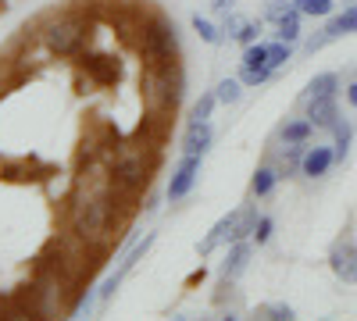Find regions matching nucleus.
Returning <instances> with one entry per match:
<instances>
[{
    "instance_id": "obj_34",
    "label": "nucleus",
    "mask_w": 357,
    "mask_h": 321,
    "mask_svg": "<svg viewBox=\"0 0 357 321\" xmlns=\"http://www.w3.org/2000/svg\"><path fill=\"white\" fill-rule=\"evenodd\" d=\"M347 100L357 107V82H350V86H347Z\"/></svg>"
},
{
    "instance_id": "obj_16",
    "label": "nucleus",
    "mask_w": 357,
    "mask_h": 321,
    "mask_svg": "<svg viewBox=\"0 0 357 321\" xmlns=\"http://www.w3.org/2000/svg\"><path fill=\"white\" fill-rule=\"evenodd\" d=\"M336 86H340V75L336 72H321V75H314L311 82H307V90H304V104L307 100H318V97H336Z\"/></svg>"
},
{
    "instance_id": "obj_19",
    "label": "nucleus",
    "mask_w": 357,
    "mask_h": 321,
    "mask_svg": "<svg viewBox=\"0 0 357 321\" xmlns=\"http://www.w3.org/2000/svg\"><path fill=\"white\" fill-rule=\"evenodd\" d=\"M350 139H354L350 122L347 118H336V125H333V150H336V157H343L350 150Z\"/></svg>"
},
{
    "instance_id": "obj_13",
    "label": "nucleus",
    "mask_w": 357,
    "mask_h": 321,
    "mask_svg": "<svg viewBox=\"0 0 357 321\" xmlns=\"http://www.w3.org/2000/svg\"><path fill=\"white\" fill-rule=\"evenodd\" d=\"M232 221H236V211H229L225 218H218V221L211 225V232H207V236L200 240V246H197V250H200L204 257H207V253H215V250H218V246L232 236Z\"/></svg>"
},
{
    "instance_id": "obj_1",
    "label": "nucleus",
    "mask_w": 357,
    "mask_h": 321,
    "mask_svg": "<svg viewBox=\"0 0 357 321\" xmlns=\"http://www.w3.org/2000/svg\"><path fill=\"white\" fill-rule=\"evenodd\" d=\"M114 221H118L114 182L100 186L97 193H82V196L72 203V214H68L72 236H75L79 243H104V240L111 236Z\"/></svg>"
},
{
    "instance_id": "obj_3",
    "label": "nucleus",
    "mask_w": 357,
    "mask_h": 321,
    "mask_svg": "<svg viewBox=\"0 0 357 321\" xmlns=\"http://www.w3.org/2000/svg\"><path fill=\"white\" fill-rule=\"evenodd\" d=\"M40 40H43V47H47L50 54L72 57V54H79L82 43H86V22H82L79 15H57V18H50V22L43 25Z\"/></svg>"
},
{
    "instance_id": "obj_21",
    "label": "nucleus",
    "mask_w": 357,
    "mask_h": 321,
    "mask_svg": "<svg viewBox=\"0 0 357 321\" xmlns=\"http://www.w3.org/2000/svg\"><path fill=\"white\" fill-rule=\"evenodd\" d=\"M215 97H218V104H236L243 97V90H240V82H236V79H222L215 86Z\"/></svg>"
},
{
    "instance_id": "obj_15",
    "label": "nucleus",
    "mask_w": 357,
    "mask_h": 321,
    "mask_svg": "<svg viewBox=\"0 0 357 321\" xmlns=\"http://www.w3.org/2000/svg\"><path fill=\"white\" fill-rule=\"evenodd\" d=\"M304 143H286V150L279 154V164H275V171H279V179H289V175H296L304 168Z\"/></svg>"
},
{
    "instance_id": "obj_2",
    "label": "nucleus",
    "mask_w": 357,
    "mask_h": 321,
    "mask_svg": "<svg viewBox=\"0 0 357 321\" xmlns=\"http://www.w3.org/2000/svg\"><path fill=\"white\" fill-rule=\"evenodd\" d=\"M183 97V68L175 61L168 65H151V72L143 75V100L154 114H165L178 104Z\"/></svg>"
},
{
    "instance_id": "obj_11",
    "label": "nucleus",
    "mask_w": 357,
    "mask_h": 321,
    "mask_svg": "<svg viewBox=\"0 0 357 321\" xmlns=\"http://www.w3.org/2000/svg\"><path fill=\"white\" fill-rule=\"evenodd\" d=\"M151 243H154V236H146V240H143V243H139V246H136V250H132V253H129L126 260H122V268H118V272H114V275H111V279L104 282V289H100V300H104V304H107V300L114 297L118 282H122V279H126V275L132 272V265H136V260H139V257H143L146 250H151Z\"/></svg>"
},
{
    "instance_id": "obj_14",
    "label": "nucleus",
    "mask_w": 357,
    "mask_h": 321,
    "mask_svg": "<svg viewBox=\"0 0 357 321\" xmlns=\"http://www.w3.org/2000/svg\"><path fill=\"white\" fill-rule=\"evenodd\" d=\"M333 161H336V150H329V147H314V150H307L304 154V175L307 179H318V175H325L333 168Z\"/></svg>"
},
{
    "instance_id": "obj_18",
    "label": "nucleus",
    "mask_w": 357,
    "mask_h": 321,
    "mask_svg": "<svg viewBox=\"0 0 357 321\" xmlns=\"http://www.w3.org/2000/svg\"><path fill=\"white\" fill-rule=\"evenodd\" d=\"M311 118H301V122H286L282 129H279V136H282V143H307V136H311Z\"/></svg>"
},
{
    "instance_id": "obj_25",
    "label": "nucleus",
    "mask_w": 357,
    "mask_h": 321,
    "mask_svg": "<svg viewBox=\"0 0 357 321\" xmlns=\"http://www.w3.org/2000/svg\"><path fill=\"white\" fill-rule=\"evenodd\" d=\"M336 36H343V33H340V29H336V22H329V25H325V29H321V33H318V36H311V40H307V54H314V50H321L325 43H333Z\"/></svg>"
},
{
    "instance_id": "obj_29",
    "label": "nucleus",
    "mask_w": 357,
    "mask_h": 321,
    "mask_svg": "<svg viewBox=\"0 0 357 321\" xmlns=\"http://www.w3.org/2000/svg\"><path fill=\"white\" fill-rule=\"evenodd\" d=\"M336 22V29H340V33H357V4L354 8H347L340 18H333Z\"/></svg>"
},
{
    "instance_id": "obj_24",
    "label": "nucleus",
    "mask_w": 357,
    "mask_h": 321,
    "mask_svg": "<svg viewBox=\"0 0 357 321\" xmlns=\"http://www.w3.org/2000/svg\"><path fill=\"white\" fill-rule=\"evenodd\" d=\"M215 104H218V97H215V93H204V97L193 104L190 122H207V118H211V111H215Z\"/></svg>"
},
{
    "instance_id": "obj_5",
    "label": "nucleus",
    "mask_w": 357,
    "mask_h": 321,
    "mask_svg": "<svg viewBox=\"0 0 357 321\" xmlns=\"http://www.w3.org/2000/svg\"><path fill=\"white\" fill-rule=\"evenodd\" d=\"M146 179H151V161H146V154H143L139 147H126L122 154L114 157V164H111V182H114V189L132 193V189L146 186Z\"/></svg>"
},
{
    "instance_id": "obj_31",
    "label": "nucleus",
    "mask_w": 357,
    "mask_h": 321,
    "mask_svg": "<svg viewBox=\"0 0 357 321\" xmlns=\"http://www.w3.org/2000/svg\"><path fill=\"white\" fill-rule=\"evenodd\" d=\"M107 57H97V61H89V72H97V79H104V82H111L114 79V68L111 65H104Z\"/></svg>"
},
{
    "instance_id": "obj_7",
    "label": "nucleus",
    "mask_w": 357,
    "mask_h": 321,
    "mask_svg": "<svg viewBox=\"0 0 357 321\" xmlns=\"http://www.w3.org/2000/svg\"><path fill=\"white\" fill-rule=\"evenodd\" d=\"M275 68L268 65V47H261V43H250L247 50H243V72H240V82H247V86H261V82H268V75H272Z\"/></svg>"
},
{
    "instance_id": "obj_4",
    "label": "nucleus",
    "mask_w": 357,
    "mask_h": 321,
    "mask_svg": "<svg viewBox=\"0 0 357 321\" xmlns=\"http://www.w3.org/2000/svg\"><path fill=\"white\" fill-rule=\"evenodd\" d=\"M175 50H178L175 25L165 22V18H146V25H143V57H146V65L175 61Z\"/></svg>"
},
{
    "instance_id": "obj_26",
    "label": "nucleus",
    "mask_w": 357,
    "mask_h": 321,
    "mask_svg": "<svg viewBox=\"0 0 357 321\" xmlns=\"http://www.w3.org/2000/svg\"><path fill=\"white\" fill-rule=\"evenodd\" d=\"M193 29H197V36H200L204 43H218V40H222L218 29H215L211 22H207V18H200V15H193Z\"/></svg>"
},
{
    "instance_id": "obj_17",
    "label": "nucleus",
    "mask_w": 357,
    "mask_h": 321,
    "mask_svg": "<svg viewBox=\"0 0 357 321\" xmlns=\"http://www.w3.org/2000/svg\"><path fill=\"white\" fill-rule=\"evenodd\" d=\"M275 182H279V171L275 168H257L254 179H250V193L254 196H268V193L275 189Z\"/></svg>"
},
{
    "instance_id": "obj_6",
    "label": "nucleus",
    "mask_w": 357,
    "mask_h": 321,
    "mask_svg": "<svg viewBox=\"0 0 357 321\" xmlns=\"http://www.w3.org/2000/svg\"><path fill=\"white\" fill-rule=\"evenodd\" d=\"M197 175H200V154H183V161H178V168L168 179V200L190 196V189L197 186Z\"/></svg>"
},
{
    "instance_id": "obj_10",
    "label": "nucleus",
    "mask_w": 357,
    "mask_h": 321,
    "mask_svg": "<svg viewBox=\"0 0 357 321\" xmlns=\"http://www.w3.org/2000/svg\"><path fill=\"white\" fill-rule=\"evenodd\" d=\"M247 265H250V246H247V240H236L232 243V250L225 253V260H222V279H229V282H236L243 272H247Z\"/></svg>"
},
{
    "instance_id": "obj_9",
    "label": "nucleus",
    "mask_w": 357,
    "mask_h": 321,
    "mask_svg": "<svg viewBox=\"0 0 357 321\" xmlns=\"http://www.w3.org/2000/svg\"><path fill=\"white\" fill-rule=\"evenodd\" d=\"M211 143H215V132L207 122H190L186 132H183V154H207L211 150Z\"/></svg>"
},
{
    "instance_id": "obj_8",
    "label": "nucleus",
    "mask_w": 357,
    "mask_h": 321,
    "mask_svg": "<svg viewBox=\"0 0 357 321\" xmlns=\"http://www.w3.org/2000/svg\"><path fill=\"white\" fill-rule=\"evenodd\" d=\"M329 265H333V272L343 279V282H357V246L354 243H336L333 246V253H329Z\"/></svg>"
},
{
    "instance_id": "obj_28",
    "label": "nucleus",
    "mask_w": 357,
    "mask_h": 321,
    "mask_svg": "<svg viewBox=\"0 0 357 321\" xmlns=\"http://www.w3.org/2000/svg\"><path fill=\"white\" fill-rule=\"evenodd\" d=\"M293 8H296L293 0H268V8H264V18H272V22H279V18H286V15H289Z\"/></svg>"
},
{
    "instance_id": "obj_22",
    "label": "nucleus",
    "mask_w": 357,
    "mask_h": 321,
    "mask_svg": "<svg viewBox=\"0 0 357 321\" xmlns=\"http://www.w3.org/2000/svg\"><path fill=\"white\" fill-rule=\"evenodd\" d=\"M293 4L301 15H311V18H321V15L333 11V0H293Z\"/></svg>"
},
{
    "instance_id": "obj_20",
    "label": "nucleus",
    "mask_w": 357,
    "mask_h": 321,
    "mask_svg": "<svg viewBox=\"0 0 357 321\" xmlns=\"http://www.w3.org/2000/svg\"><path fill=\"white\" fill-rule=\"evenodd\" d=\"M275 25H279V33H275L279 40H286V43L301 40V11H296V8H293V11L286 15V18H279Z\"/></svg>"
},
{
    "instance_id": "obj_32",
    "label": "nucleus",
    "mask_w": 357,
    "mask_h": 321,
    "mask_svg": "<svg viewBox=\"0 0 357 321\" xmlns=\"http://www.w3.org/2000/svg\"><path fill=\"white\" fill-rule=\"evenodd\" d=\"M257 33H261V29H257L254 22H247V25L240 29V36H236V40H240V43H247V47H250V43L257 40Z\"/></svg>"
},
{
    "instance_id": "obj_23",
    "label": "nucleus",
    "mask_w": 357,
    "mask_h": 321,
    "mask_svg": "<svg viewBox=\"0 0 357 321\" xmlns=\"http://www.w3.org/2000/svg\"><path fill=\"white\" fill-rule=\"evenodd\" d=\"M257 318H268V321H289V318H293V307H289V304H261V307H257Z\"/></svg>"
},
{
    "instance_id": "obj_27",
    "label": "nucleus",
    "mask_w": 357,
    "mask_h": 321,
    "mask_svg": "<svg viewBox=\"0 0 357 321\" xmlns=\"http://www.w3.org/2000/svg\"><path fill=\"white\" fill-rule=\"evenodd\" d=\"M289 43L286 40H279V43H272V47H268V65H272V68H282L286 61H289Z\"/></svg>"
},
{
    "instance_id": "obj_33",
    "label": "nucleus",
    "mask_w": 357,
    "mask_h": 321,
    "mask_svg": "<svg viewBox=\"0 0 357 321\" xmlns=\"http://www.w3.org/2000/svg\"><path fill=\"white\" fill-rule=\"evenodd\" d=\"M243 25H247V18L229 15V18H225V33H229V36H240V29H243Z\"/></svg>"
},
{
    "instance_id": "obj_30",
    "label": "nucleus",
    "mask_w": 357,
    "mask_h": 321,
    "mask_svg": "<svg viewBox=\"0 0 357 321\" xmlns=\"http://www.w3.org/2000/svg\"><path fill=\"white\" fill-rule=\"evenodd\" d=\"M272 218H257V228H254V243H268L272 240Z\"/></svg>"
},
{
    "instance_id": "obj_35",
    "label": "nucleus",
    "mask_w": 357,
    "mask_h": 321,
    "mask_svg": "<svg viewBox=\"0 0 357 321\" xmlns=\"http://www.w3.org/2000/svg\"><path fill=\"white\" fill-rule=\"evenodd\" d=\"M211 4H215V8H218V11H229V8H232V4H236V0H211Z\"/></svg>"
},
{
    "instance_id": "obj_12",
    "label": "nucleus",
    "mask_w": 357,
    "mask_h": 321,
    "mask_svg": "<svg viewBox=\"0 0 357 321\" xmlns=\"http://www.w3.org/2000/svg\"><path fill=\"white\" fill-rule=\"evenodd\" d=\"M307 107V118H311V125L314 129H333L336 125V97H318V100H307L304 104Z\"/></svg>"
}]
</instances>
